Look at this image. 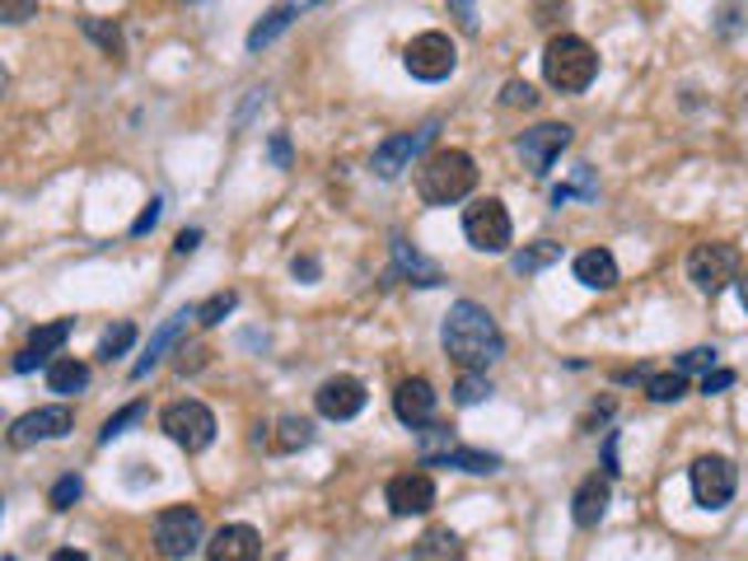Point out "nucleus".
<instances>
[{
    "label": "nucleus",
    "mask_w": 748,
    "mask_h": 561,
    "mask_svg": "<svg viewBox=\"0 0 748 561\" xmlns=\"http://www.w3.org/2000/svg\"><path fill=\"white\" fill-rule=\"evenodd\" d=\"M85 33H90L108 56H122V29H117V24H108V19L90 14V19H85Z\"/></svg>",
    "instance_id": "obj_32"
},
{
    "label": "nucleus",
    "mask_w": 748,
    "mask_h": 561,
    "mask_svg": "<svg viewBox=\"0 0 748 561\" xmlns=\"http://www.w3.org/2000/svg\"><path fill=\"white\" fill-rule=\"evenodd\" d=\"M90 384V365L85 361H75V356H56L48 365V388L61 393V398H71V393H85Z\"/></svg>",
    "instance_id": "obj_25"
},
{
    "label": "nucleus",
    "mask_w": 748,
    "mask_h": 561,
    "mask_svg": "<svg viewBox=\"0 0 748 561\" xmlns=\"http://www.w3.org/2000/svg\"><path fill=\"white\" fill-rule=\"evenodd\" d=\"M435 403H440V398H435L430 380H422V374H417V380H403L398 393H393V412H398V422L412 426V430H417V426H430Z\"/></svg>",
    "instance_id": "obj_17"
},
{
    "label": "nucleus",
    "mask_w": 748,
    "mask_h": 561,
    "mask_svg": "<svg viewBox=\"0 0 748 561\" xmlns=\"http://www.w3.org/2000/svg\"><path fill=\"white\" fill-rule=\"evenodd\" d=\"M412 561H464V538L449 524H435L412 543Z\"/></svg>",
    "instance_id": "obj_22"
},
{
    "label": "nucleus",
    "mask_w": 748,
    "mask_h": 561,
    "mask_svg": "<svg viewBox=\"0 0 748 561\" xmlns=\"http://www.w3.org/2000/svg\"><path fill=\"white\" fill-rule=\"evenodd\" d=\"M449 14L459 19L464 33H477V14H472V0H449Z\"/></svg>",
    "instance_id": "obj_44"
},
{
    "label": "nucleus",
    "mask_w": 748,
    "mask_h": 561,
    "mask_svg": "<svg viewBox=\"0 0 748 561\" xmlns=\"http://www.w3.org/2000/svg\"><path fill=\"white\" fill-rule=\"evenodd\" d=\"M472 187H477V164L468 150H454V145L430 150L417 169V193L426 206H454V201H464Z\"/></svg>",
    "instance_id": "obj_2"
},
{
    "label": "nucleus",
    "mask_w": 748,
    "mask_h": 561,
    "mask_svg": "<svg viewBox=\"0 0 748 561\" xmlns=\"http://www.w3.org/2000/svg\"><path fill=\"white\" fill-rule=\"evenodd\" d=\"M235 309H239V295H235V290H216V295L206 300V304H197V323H201V328H216V323L230 319Z\"/></svg>",
    "instance_id": "obj_30"
},
{
    "label": "nucleus",
    "mask_w": 748,
    "mask_h": 561,
    "mask_svg": "<svg viewBox=\"0 0 748 561\" xmlns=\"http://www.w3.org/2000/svg\"><path fill=\"white\" fill-rule=\"evenodd\" d=\"M38 14V0H0V19L6 24H29Z\"/></svg>",
    "instance_id": "obj_37"
},
{
    "label": "nucleus",
    "mask_w": 748,
    "mask_h": 561,
    "mask_svg": "<svg viewBox=\"0 0 748 561\" xmlns=\"http://www.w3.org/2000/svg\"><path fill=\"white\" fill-rule=\"evenodd\" d=\"M71 328H75V319H56V323H43V328H33L29 346L19 351L14 361H10V370H14V374H29V370H38V365H52V361H56V351L66 346Z\"/></svg>",
    "instance_id": "obj_15"
},
{
    "label": "nucleus",
    "mask_w": 748,
    "mask_h": 561,
    "mask_svg": "<svg viewBox=\"0 0 748 561\" xmlns=\"http://www.w3.org/2000/svg\"><path fill=\"white\" fill-rule=\"evenodd\" d=\"M75 430V412L66 403H52V407H33L24 412L14 426H10V445L14 449H29V445H43V440H61V435Z\"/></svg>",
    "instance_id": "obj_12"
},
{
    "label": "nucleus",
    "mask_w": 748,
    "mask_h": 561,
    "mask_svg": "<svg viewBox=\"0 0 748 561\" xmlns=\"http://www.w3.org/2000/svg\"><path fill=\"white\" fill-rule=\"evenodd\" d=\"M403 66L412 80H426V85H440V80L454 75V66H459V48H454V38L440 33V29H430V33H417L407 43L403 52Z\"/></svg>",
    "instance_id": "obj_7"
},
{
    "label": "nucleus",
    "mask_w": 748,
    "mask_h": 561,
    "mask_svg": "<svg viewBox=\"0 0 748 561\" xmlns=\"http://www.w3.org/2000/svg\"><path fill=\"white\" fill-rule=\"evenodd\" d=\"M575 281L590 285V290H613V285L622 281L617 258L609 253V248H590V253L575 258Z\"/></svg>",
    "instance_id": "obj_21"
},
{
    "label": "nucleus",
    "mask_w": 748,
    "mask_h": 561,
    "mask_svg": "<svg viewBox=\"0 0 748 561\" xmlns=\"http://www.w3.org/2000/svg\"><path fill=\"white\" fill-rule=\"evenodd\" d=\"M604 472L617 477V430H609V440H604Z\"/></svg>",
    "instance_id": "obj_46"
},
{
    "label": "nucleus",
    "mask_w": 748,
    "mask_h": 561,
    "mask_svg": "<svg viewBox=\"0 0 748 561\" xmlns=\"http://www.w3.org/2000/svg\"><path fill=\"white\" fill-rule=\"evenodd\" d=\"M688 482H693V501L702 510H725L739 491V468L725 459V454H702L688 468Z\"/></svg>",
    "instance_id": "obj_8"
},
{
    "label": "nucleus",
    "mask_w": 748,
    "mask_h": 561,
    "mask_svg": "<svg viewBox=\"0 0 748 561\" xmlns=\"http://www.w3.org/2000/svg\"><path fill=\"white\" fill-rule=\"evenodd\" d=\"M290 272H295V281H304V285H314L319 281V272H323V267H319V258H295V262H290Z\"/></svg>",
    "instance_id": "obj_41"
},
{
    "label": "nucleus",
    "mask_w": 748,
    "mask_h": 561,
    "mask_svg": "<svg viewBox=\"0 0 748 561\" xmlns=\"http://www.w3.org/2000/svg\"><path fill=\"white\" fill-rule=\"evenodd\" d=\"M187 319H197V309H193V304H183L174 319H164V328H159L155 337H150V346H145V356L132 365V380H145V374H150V370L159 365V356H164V351H169V346L178 342V332L187 328Z\"/></svg>",
    "instance_id": "obj_19"
},
{
    "label": "nucleus",
    "mask_w": 748,
    "mask_h": 561,
    "mask_svg": "<svg viewBox=\"0 0 748 561\" xmlns=\"http://www.w3.org/2000/svg\"><path fill=\"white\" fill-rule=\"evenodd\" d=\"M683 393H688V374H683V370L646 374V398H651V403H678Z\"/></svg>",
    "instance_id": "obj_27"
},
{
    "label": "nucleus",
    "mask_w": 748,
    "mask_h": 561,
    "mask_svg": "<svg viewBox=\"0 0 748 561\" xmlns=\"http://www.w3.org/2000/svg\"><path fill=\"white\" fill-rule=\"evenodd\" d=\"M688 281L702 290V295H720L730 281H739V248L735 243H697L688 253Z\"/></svg>",
    "instance_id": "obj_10"
},
{
    "label": "nucleus",
    "mask_w": 748,
    "mask_h": 561,
    "mask_svg": "<svg viewBox=\"0 0 748 561\" xmlns=\"http://www.w3.org/2000/svg\"><path fill=\"white\" fill-rule=\"evenodd\" d=\"M314 445V422H304V417H281L277 430L267 435V449L272 454H300Z\"/></svg>",
    "instance_id": "obj_24"
},
{
    "label": "nucleus",
    "mask_w": 748,
    "mask_h": 561,
    "mask_svg": "<svg viewBox=\"0 0 748 561\" xmlns=\"http://www.w3.org/2000/svg\"><path fill=\"white\" fill-rule=\"evenodd\" d=\"M52 561H90V557L80 552V548H56V552H52Z\"/></svg>",
    "instance_id": "obj_47"
},
{
    "label": "nucleus",
    "mask_w": 748,
    "mask_h": 561,
    "mask_svg": "<svg viewBox=\"0 0 748 561\" xmlns=\"http://www.w3.org/2000/svg\"><path fill=\"white\" fill-rule=\"evenodd\" d=\"M132 346H136V323H113L108 332H103V342H98V351H94V356L113 365L117 356H127Z\"/></svg>",
    "instance_id": "obj_28"
},
{
    "label": "nucleus",
    "mask_w": 748,
    "mask_h": 561,
    "mask_svg": "<svg viewBox=\"0 0 748 561\" xmlns=\"http://www.w3.org/2000/svg\"><path fill=\"white\" fill-rule=\"evenodd\" d=\"M571 127L567 122H538V127H529L524 136H519V159H524V169L533 178H548L552 174V164L561 159V150L571 145Z\"/></svg>",
    "instance_id": "obj_11"
},
{
    "label": "nucleus",
    "mask_w": 748,
    "mask_h": 561,
    "mask_svg": "<svg viewBox=\"0 0 748 561\" xmlns=\"http://www.w3.org/2000/svg\"><path fill=\"white\" fill-rule=\"evenodd\" d=\"M393 277H407L412 285H440L445 277H440V267H435L426 253H417L407 239H393Z\"/></svg>",
    "instance_id": "obj_20"
},
{
    "label": "nucleus",
    "mask_w": 748,
    "mask_h": 561,
    "mask_svg": "<svg viewBox=\"0 0 748 561\" xmlns=\"http://www.w3.org/2000/svg\"><path fill=\"white\" fill-rule=\"evenodd\" d=\"M197 243H201V230H183V235H178V243H174V253H178V258H187V253H197Z\"/></svg>",
    "instance_id": "obj_45"
},
{
    "label": "nucleus",
    "mask_w": 748,
    "mask_h": 561,
    "mask_svg": "<svg viewBox=\"0 0 748 561\" xmlns=\"http://www.w3.org/2000/svg\"><path fill=\"white\" fill-rule=\"evenodd\" d=\"M716 356H720L716 346H693V351H683V356L674 361V370H683V374H693V370H716Z\"/></svg>",
    "instance_id": "obj_36"
},
{
    "label": "nucleus",
    "mask_w": 748,
    "mask_h": 561,
    "mask_svg": "<svg viewBox=\"0 0 748 561\" xmlns=\"http://www.w3.org/2000/svg\"><path fill=\"white\" fill-rule=\"evenodd\" d=\"M159 216H164V201H159V197H150V201H145V211L136 216V225H132V235H136V239H145V235H150V230H155V225H159Z\"/></svg>",
    "instance_id": "obj_38"
},
{
    "label": "nucleus",
    "mask_w": 748,
    "mask_h": 561,
    "mask_svg": "<svg viewBox=\"0 0 748 561\" xmlns=\"http://www.w3.org/2000/svg\"><path fill=\"white\" fill-rule=\"evenodd\" d=\"M267 150H272V164H277V169H290V136H285V132H272Z\"/></svg>",
    "instance_id": "obj_43"
},
{
    "label": "nucleus",
    "mask_w": 748,
    "mask_h": 561,
    "mask_svg": "<svg viewBox=\"0 0 748 561\" xmlns=\"http://www.w3.org/2000/svg\"><path fill=\"white\" fill-rule=\"evenodd\" d=\"M206 356H211L206 346H178V374H197L206 365Z\"/></svg>",
    "instance_id": "obj_39"
},
{
    "label": "nucleus",
    "mask_w": 748,
    "mask_h": 561,
    "mask_svg": "<svg viewBox=\"0 0 748 561\" xmlns=\"http://www.w3.org/2000/svg\"><path fill=\"white\" fill-rule=\"evenodd\" d=\"M155 548L164 561H193L206 548V524L201 510L193 506H169L155 515Z\"/></svg>",
    "instance_id": "obj_4"
},
{
    "label": "nucleus",
    "mask_w": 748,
    "mask_h": 561,
    "mask_svg": "<svg viewBox=\"0 0 748 561\" xmlns=\"http://www.w3.org/2000/svg\"><path fill=\"white\" fill-rule=\"evenodd\" d=\"M735 285H739V304H744V314H748V272H739Z\"/></svg>",
    "instance_id": "obj_48"
},
{
    "label": "nucleus",
    "mask_w": 748,
    "mask_h": 561,
    "mask_svg": "<svg viewBox=\"0 0 748 561\" xmlns=\"http://www.w3.org/2000/svg\"><path fill=\"white\" fill-rule=\"evenodd\" d=\"M159 430L169 435V440L187 454H201V449H211L216 445V412L197 403V398H178L159 412Z\"/></svg>",
    "instance_id": "obj_5"
},
{
    "label": "nucleus",
    "mask_w": 748,
    "mask_h": 561,
    "mask_svg": "<svg viewBox=\"0 0 748 561\" xmlns=\"http://www.w3.org/2000/svg\"><path fill=\"white\" fill-rule=\"evenodd\" d=\"M730 384H735V370H706L702 374V393H706V398H711V393H725Z\"/></svg>",
    "instance_id": "obj_40"
},
{
    "label": "nucleus",
    "mask_w": 748,
    "mask_h": 561,
    "mask_svg": "<svg viewBox=\"0 0 748 561\" xmlns=\"http://www.w3.org/2000/svg\"><path fill=\"white\" fill-rule=\"evenodd\" d=\"M295 14H300V6H295V0H285V6H277V10H267V14L258 19V24L248 29V52H262V48H272L277 38H281L290 24H295Z\"/></svg>",
    "instance_id": "obj_23"
},
{
    "label": "nucleus",
    "mask_w": 748,
    "mask_h": 561,
    "mask_svg": "<svg viewBox=\"0 0 748 561\" xmlns=\"http://www.w3.org/2000/svg\"><path fill=\"white\" fill-rule=\"evenodd\" d=\"M464 235L477 253H506L515 243V225L501 197H477L472 206H464Z\"/></svg>",
    "instance_id": "obj_6"
},
{
    "label": "nucleus",
    "mask_w": 748,
    "mask_h": 561,
    "mask_svg": "<svg viewBox=\"0 0 748 561\" xmlns=\"http://www.w3.org/2000/svg\"><path fill=\"white\" fill-rule=\"evenodd\" d=\"M262 538L253 524H220L206 543V561H258Z\"/></svg>",
    "instance_id": "obj_16"
},
{
    "label": "nucleus",
    "mask_w": 748,
    "mask_h": 561,
    "mask_svg": "<svg viewBox=\"0 0 748 561\" xmlns=\"http://www.w3.org/2000/svg\"><path fill=\"white\" fill-rule=\"evenodd\" d=\"M613 417V398H604V403H594L585 417H580V430H594V426H604Z\"/></svg>",
    "instance_id": "obj_42"
},
{
    "label": "nucleus",
    "mask_w": 748,
    "mask_h": 561,
    "mask_svg": "<svg viewBox=\"0 0 748 561\" xmlns=\"http://www.w3.org/2000/svg\"><path fill=\"white\" fill-rule=\"evenodd\" d=\"M552 262H561V243H552V239H538V243H524L519 253L510 258V267L519 277H538V272H548Z\"/></svg>",
    "instance_id": "obj_26"
},
{
    "label": "nucleus",
    "mask_w": 748,
    "mask_h": 561,
    "mask_svg": "<svg viewBox=\"0 0 748 561\" xmlns=\"http://www.w3.org/2000/svg\"><path fill=\"white\" fill-rule=\"evenodd\" d=\"M80 496H85V482H80V477L71 472V477H61V482L48 491V506L61 515V510H71V506L80 501Z\"/></svg>",
    "instance_id": "obj_34"
},
{
    "label": "nucleus",
    "mask_w": 748,
    "mask_h": 561,
    "mask_svg": "<svg viewBox=\"0 0 748 561\" xmlns=\"http://www.w3.org/2000/svg\"><path fill=\"white\" fill-rule=\"evenodd\" d=\"M440 136V117H430V122H422L417 132H398V136H388V141H380L374 145V159H370V169H374V178H384V183H393L403 169H412V159H422V150L426 145Z\"/></svg>",
    "instance_id": "obj_9"
},
{
    "label": "nucleus",
    "mask_w": 748,
    "mask_h": 561,
    "mask_svg": "<svg viewBox=\"0 0 748 561\" xmlns=\"http://www.w3.org/2000/svg\"><path fill=\"white\" fill-rule=\"evenodd\" d=\"M501 103L506 108H538V90L529 85V80H506Z\"/></svg>",
    "instance_id": "obj_35"
},
{
    "label": "nucleus",
    "mask_w": 748,
    "mask_h": 561,
    "mask_svg": "<svg viewBox=\"0 0 748 561\" xmlns=\"http://www.w3.org/2000/svg\"><path fill=\"white\" fill-rule=\"evenodd\" d=\"M609 501H613V487H609V472H594L585 482L575 487L571 496V519L580 529H599V519L609 515Z\"/></svg>",
    "instance_id": "obj_18"
},
{
    "label": "nucleus",
    "mask_w": 748,
    "mask_h": 561,
    "mask_svg": "<svg viewBox=\"0 0 748 561\" xmlns=\"http://www.w3.org/2000/svg\"><path fill=\"white\" fill-rule=\"evenodd\" d=\"M571 197H594V174H590V164H580V169H575V183L552 187V206H567Z\"/></svg>",
    "instance_id": "obj_33"
},
{
    "label": "nucleus",
    "mask_w": 748,
    "mask_h": 561,
    "mask_svg": "<svg viewBox=\"0 0 748 561\" xmlns=\"http://www.w3.org/2000/svg\"><path fill=\"white\" fill-rule=\"evenodd\" d=\"M482 398H491L487 370H464V374H459V384H454V403H459V407H477Z\"/></svg>",
    "instance_id": "obj_29"
},
{
    "label": "nucleus",
    "mask_w": 748,
    "mask_h": 561,
    "mask_svg": "<svg viewBox=\"0 0 748 561\" xmlns=\"http://www.w3.org/2000/svg\"><path fill=\"white\" fill-rule=\"evenodd\" d=\"M141 417H145V403H127V407L117 412V417H108V422H103V430H98V445H113L117 435H127V426H136Z\"/></svg>",
    "instance_id": "obj_31"
},
{
    "label": "nucleus",
    "mask_w": 748,
    "mask_h": 561,
    "mask_svg": "<svg viewBox=\"0 0 748 561\" xmlns=\"http://www.w3.org/2000/svg\"><path fill=\"white\" fill-rule=\"evenodd\" d=\"M384 501L388 510L398 515V519H412V515H426L435 510V477L430 472H398V477H388V487H384Z\"/></svg>",
    "instance_id": "obj_14"
},
{
    "label": "nucleus",
    "mask_w": 748,
    "mask_h": 561,
    "mask_svg": "<svg viewBox=\"0 0 748 561\" xmlns=\"http://www.w3.org/2000/svg\"><path fill=\"white\" fill-rule=\"evenodd\" d=\"M599 75V52L575 33H557L543 48V80L557 94H585Z\"/></svg>",
    "instance_id": "obj_3"
},
{
    "label": "nucleus",
    "mask_w": 748,
    "mask_h": 561,
    "mask_svg": "<svg viewBox=\"0 0 748 561\" xmlns=\"http://www.w3.org/2000/svg\"><path fill=\"white\" fill-rule=\"evenodd\" d=\"M440 346L459 370H487L506 356V332L477 300H459L440 323Z\"/></svg>",
    "instance_id": "obj_1"
},
{
    "label": "nucleus",
    "mask_w": 748,
    "mask_h": 561,
    "mask_svg": "<svg viewBox=\"0 0 748 561\" xmlns=\"http://www.w3.org/2000/svg\"><path fill=\"white\" fill-rule=\"evenodd\" d=\"M365 403H370V393H365V384L356 380V374H332V380H323L319 393H314L319 417H328V422H351V417H361Z\"/></svg>",
    "instance_id": "obj_13"
}]
</instances>
